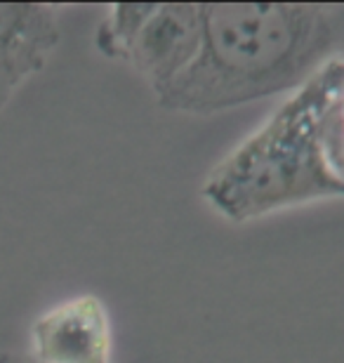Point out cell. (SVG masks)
Returning <instances> with one entry per match:
<instances>
[{"instance_id": "cell-4", "label": "cell", "mask_w": 344, "mask_h": 363, "mask_svg": "<svg viewBox=\"0 0 344 363\" xmlns=\"http://www.w3.org/2000/svg\"><path fill=\"white\" fill-rule=\"evenodd\" d=\"M38 363H111V323L94 295L64 300L35 318L31 354Z\"/></svg>"}, {"instance_id": "cell-1", "label": "cell", "mask_w": 344, "mask_h": 363, "mask_svg": "<svg viewBox=\"0 0 344 363\" xmlns=\"http://www.w3.org/2000/svg\"><path fill=\"white\" fill-rule=\"evenodd\" d=\"M344 57V5H201V48L160 106L212 116L292 94Z\"/></svg>"}, {"instance_id": "cell-2", "label": "cell", "mask_w": 344, "mask_h": 363, "mask_svg": "<svg viewBox=\"0 0 344 363\" xmlns=\"http://www.w3.org/2000/svg\"><path fill=\"white\" fill-rule=\"evenodd\" d=\"M344 83V57L295 90L229 151L201 186V199L233 224L344 199L326 151V118Z\"/></svg>"}, {"instance_id": "cell-7", "label": "cell", "mask_w": 344, "mask_h": 363, "mask_svg": "<svg viewBox=\"0 0 344 363\" xmlns=\"http://www.w3.org/2000/svg\"><path fill=\"white\" fill-rule=\"evenodd\" d=\"M0 363H38V361H33L31 357H5L0 359Z\"/></svg>"}, {"instance_id": "cell-6", "label": "cell", "mask_w": 344, "mask_h": 363, "mask_svg": "<svg viewBox=\"0 0 344 363\" xmlns=\"http://www.w3.org/2000/svg\"><path fill=\"white\" fill-rule=\"evenodd\" d=\"M326 151L333 172L344 184V83L335 94L326 118Z\"/></svg>"}, {"instance_id": "cell-5", "label": "cell", "mask_w": 344, "mask_h": 363, "mask_svg": "<svg viewBox=\"0 0 344 363\" xmlns=\"http://www.w3.org/2000/svg\"><path fill=\"white\" fill-rule=\"evenodd\" d=\"M60 38L57 7L0 3V111L48 67Z\"/></svg>"}, {"instance_id": "cell-3", "label": "cell", "mask_w": 344, "mask_h": 363, "mask_svg": "<svg viewBox=\"0 0 344 363\" xmlns=\"http://www.w3.org/2000/svg\"><path fill=\"white\" fill-rule=\"evenodd\" d=\"M201 48V5H142L113 60L130 64L153 94L184 74Z\"/></svg>"}]
</instances>
